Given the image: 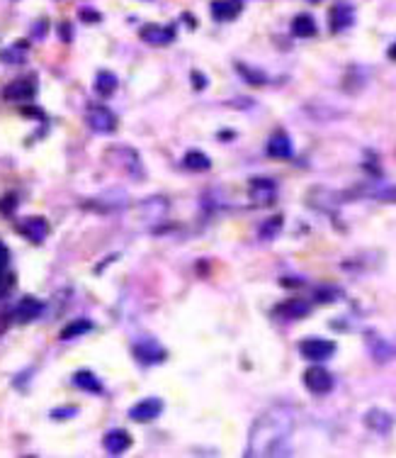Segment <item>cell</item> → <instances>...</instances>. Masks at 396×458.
I'll return each mask as SVG.
<instances>
[{
    "instance_id": "6da1fadb",
    "label": "cell",
    "mask_w": 396,
    "mask_h": 458,
    "mask_svg": "<svg viewBox=\"0 0 396 458\" xmlns=\"http://www.w3.org/2000/svg\"><path fill=\"white\" fill-rule=\"evenodd\" d=\"M294 424H297V409L289 405H273L260 412L248 434L246 456H289Z\"/></svg>"
},
{
    "instance_id": "7a4b0ae2",
    "label": "cell",
    "mask_w": 396,
    "mask_h": 458,
    "mask_svg": "<svg viewBox=\"0 0 396 458\" xmlns=\"http://www.w3.org/2000/svg\"><path fill=\"white\" fill-rule=\"evenodd\" d=\"M132 356H134V361L141 366H156L168 359V351H165L156 339H141V341H136L134 346H132Z\"/></svg>"
},
{
    "instance_id": "3957f363",
    "label": "cell",
    "mask_w": 396,
    "mask_h": 458,
    "mask_svg": "<svg viewBox=\"0 0 396 458\" xmlns=\"http://www.w3.org/2000/svg\"><path fill=\"white\" fill-rule=\"evenodd\" d=\"M85 122L98 135H112L117 130V114L107 105H90L88 114H85Z\"/></svg>"
},
{
    "instance_id": "277c9868",
    "label": "cell",
    "mask_w": 396,
    "mask_h": 458,
    "mask_svg": "<svg viewBox=\"0 0 396 458\" xmlns=\"http://www.w3.org/2000/svg\"><path fill=\"white\" fill-rule=\"evenodd\" d=\"M299 354L307 361H328L336 354V344H333L331 339L307 337L304 341H299Z\"/></svg>"
},
{
    "instance_id": "5b68a950",
    "label": "cell",
    "mask_w": 396,
    "mask_h": 458,
    "mask_svg": "<svg viewBox=\"0 0 396 458\" xmlns=\"http://www.w3.org/2000/svg\"><path fill=\"white\" fill-rule=\"evenodd\" d=\"M161 414H163V400L161 398H144L129 407V419H132V422H139V424L154 422V419H159Z\"/></svg>"
},
{
    "instance_id": "8992f818",
    "label": "cell",
    "mask_w": 396,
    "mask_h": 458,
    "mask_svg": "<svg viewBox=\"0 0 396 458\" xmlns=\"http://www.w3.org/2000/svg\"><path fill=\"white\" fill-rule=\"evenodd\" d=\"M304 385H307L309 393L326 395V393H331L333 390L336 380H333V375L328 373L326 368H321V366H312V368L304 371Z\"/></svg>"
},
{
    "instance_id": "52a82bcc",
    "label": "cell",
    "mask_w": 396,
    "mask_h": 458,
    "mask_svg": "<svg viewBox=\"0 0 396 458\" xmlns=\"http://www.w3.org/2000/svg\"><path fill=\"white\" fill-rule=\"evenodd\" d=\"M275 195H278V185L270 178H253L248 185V198L258 205H273Z\"/></svg>"
},
{
    "instance_id": "ba28073f",
    "label": "cell",
    "mask_w": 396,
    "mask_h": 458,
    "mask_svg": "<svg viewBox=\"0 0 396 458\" xmlns=\"http://www.w3.org/2000/svg\"><path fill=\"white\" fill-rule=\"evenodd\" d=\"M367 341V349H370L372 359L377 361V364H386V361H394L396 359V346L391 341H386L384 337H379V334H367L365 337Z\"/></svg>"
},
{
    "instance_id": "9c48e42d",
    "label": "cell",
    "mask_w": 396,
    "mask_h": 458,
    "mask_svg": "<svg viewBox=\"0 0 396 458\" xmlns=\"http://www.w3.org/2000/svg\"><path fill=\"white\" fill-rule=\"evenodd\" d=\"M328 25L331 32H345L348 27L355 25V8L350 3H336L328 12Z\"/></svg>"
},
{
    "instance_id": "30bf717a",
    "label": "cell",
    "mask_w": 396,
    "mask_h": 458,
    "mask_svg": "<svg viewBox=\"0 0 396 458\" xmlns=\"http://www.w3.org/2000/svg\"><path fill=\"white\" fill-rule=\"evenodd\" d=\"M37 95V83L35 78H20L12 80L6 90H3V98L10 100V103H30Z\"/></svg>"
},
{
    "instance_id": "8fae6325",
    "label": "cell",
    "mask_w": 396,
    "mask_h": 458,
    "mask_svg": "<svg viewBox=\"0 0 396 458\" xmlns=\"http://www.w3.org/2000/svg\"><path fill=\"white\" fill-rule=\"evenodd\" d=\"M309 312H312V303L304 298H289L273 309V314L280 319H302V317H307Z\"/></svg>"
},
{
    "instance_id": "7c38bea8",
    "label": "cell",
    "mask_w": 396,
    "mask_h": 458,
    "mask_svg": "<svg viewBox=\"0 0 396 458\" xmlns=\"http://www.w3.org/2000/svg\"><path fill=\"white\" fill-rule=\"evenodd\" d=\"M17 232H20L25 239L35 241V244H42L49 235V222L44 217H27L17 224Z\"/></svg>"
},
{
    "instance_id": "4fadbf2b",
    "label": "cell",
    "mask_w": 396,
    "mask_h": 458,
    "mask_svg": "<svg viewBox=\"0 0 396 458\" xmlns=\"http://www.w3.org/2000/svg\"><path fill=\"white\" fill-rule=\"evenodd\" d=\"M139 37L151 46H165V44H173L175 30L168 25H146L139 30Z\"/></svg>"
},
{
    "instance_id": "5bb4252c",
    "label": "cell",
    "mask_w": 396,
    "mask_h": 458,
    "mask_svg": "<svg viewBox=\"0 0 396 458\" xmlns=\"http://www.w3.org/2000/svg\"><path fill=\"white\" fill-rule=\"evenodd\" d=\"M102 443L109 456H122V453L132 446V436H129V432H124V429H112V432L105 434Z\"/></svg>"
},
{
    "instance_id": "9a60e30c",
    "label": "cell",
    "mask_w": 396,
    "mask_h": 458,
    "mask_svg": "<svg viewBox=\"0 0 396 458\" xmlns=\"http://www.w3.org/2000/svg\"><path fill=\"white\" fill-rule=\"evenodd\" d=\"M365 427L377 434H389L391 427H394V417H391L389 412H384V409L372 407L370 412L365 414Z\"/></svg>"
},
{
    "instance_id": "2e32d148",
    "label": "cell",
    "mask_w": 396,
    "mask_h": 458,
    "mask_svg": "<svg viewBox=\"0 0 396 458\" xmlns=\"http://www.w3.org/2000/svg\"><path fill=\"white\" fill-rule=\"evenodd\" d=\"M268 156L273 159H289L292 156V139L287 137V132H275L268 139Z\"/></svg>"
},
{
    "instance_id": "e0dca14e",
    "label": "cell",
    "mask_w": 396,
    "mask_h": 458,
    "mask_svg": "<svg viewBox=\"0 0 396 458\" xmlns=\"http://www.w3.org/2000/svg\"><path fill=\"white\" fill-rule=\"evenodd\" d=\"M241 15V3L236 0H214L212 3V17L217 22H231Z\"/></svg>"
},
{
    "instance_id": "ac0fdd59",
    "label": "cell",
    "mask_w": 396,
    "mask_h": 458,
    "mask_svg": "<svg viewBox=\"0 0 396 458\" xmlns=\"http://www.w3.org/2000/svg\"><path fill=\"white\" fill-rule=\"evenodd\" d=\"M42 312H44V303H42V300H37V298H25L15 307L17 322H32V319L42 317Z\"/></svg>"
},
{
    "instance_id": "d6986e66",
    "label": "cell",
    "mask_w": 396,
    "mask_h": 458,
    "mask_svg": "<svg viewBox=\"0 0 396 458\" xmlns=\"http://www.w3.org/2000/svg\"><path fill=\"white\" fill-rule=\"evenodd\" d=\"M15 285V278L10 273V251L0 244V298L8 295Z\"/></svg>"
},
{
    "instance_id": "ffe728a7",
    "label": "cell",
    "mask_w": 396,
    "mask_h": 458,
    "mask_svg": "<svg viewBox=\"0 0 396 458\" xmlns=\"http://www.w3.org/2000/svg\"><path fill=\"white\" fill-rule=\"evenodd\" d=\"M117 88H119V78L112 71H98V76H95V93L100 98H109V95H114Z\"/></svg>"
},
{
    "instance_id": "44dd1931",
    "label": "cell",
    "mask_w": 396,
    "mask_h": 458,
    "mask_svg": "<svg viewBox=\"0 0 396 458\" xmlns=\"http://www.w3.org/2000/svg\"><path fill=\"white\" fill-rule=\"evenodd\" d=\"M316 32H318V25H316V20H314L312 15H297L292 20V35L294 37H299V40H309V37H316Z\"/></svg>"
},
{
    "instance_id": "7402d4cb",
    "label": "cell",
    "mask_w": 396,
    "mask_h": 458,
    "mask_svg": "<svg viewBox=\"0 0 396 458\" xmlns=\"http://www.w3.org/2000/svg\"><path fill=\"white\" fill-rule=\"evenodd\" d=\"M73 385L80 390H85V393H93V395H100L105 390V385L100 383V378L93 373V371H78V373L73 375Z\"/></svg>"
},
{
    "instance_id": "603a6c76",
    "label": "cell",
    "mask_w": 396,
    "mask_h": 458,
    "mask_svg": "<svg viewBox=\"0 0 396 458\" xmlns=\"http://www.w3.org/2000/svg\"><path fill=\"white\" fill-rule=\"evenodd\" d=\"M88 332H93V322L90 319H73V322H69L64 329H61V341H73V339L78 337H85Z\"/></svg>"
},
{
    "instance_id": "cb8c5ba5",
    "label": "cell",
    "mask_w": 396,
    "mask_h": 458,
    "mask_svg": "<svg viewBox=\"0 0 396 458\" xmlns=\"http://www.w3.org/2000/svg\"><path fill=\"white\" fill-rule=\"evenodd\" d=\"M282 227H285L282 214H275V217H268L265 222L260 224V229H258V237H260L262 241H273L275 237L282 232Z\"/></svg>"
},
{
    "instance_id": "d4e9b609",
    "label": "cell",
    "mask_w": 396,
    "mask_h": 458,
    "mask_svg": "<svg viewBox=\"0 0 396 458\" xmlns=\"http://www.w3.org/2000/svg\"><path fill=\"white\" fill-rule=\"evenodd\" d=\"M30 49V44L27 42H15V44L10 46V49H3L0 51V61H6V64H22L25 61V51Z\"/></svg>"
},
{
    "instance_id": "484cf974",
    "label": "cell",
    "mask_w": 396,
    "mask_h": 458,
    "mask_svg": "<svg viewBox=\"0 0 396 458\" xmlns=\"http://www.w3.org/2000/svg\"><path fill=\"white\" fill-rule=\"evenodd\" d=\"M183 166L188 171H209L212 169V161H209V156L202 154V151H188L183 159Z\"/></svg>"
},
{
    "instance_id": "4316f807",
    "label": "cell",
    "mask_w": 396,
    "mask_h": 458,
    "mask_svg": "<svg viewBox=\"0 0 396 458\" xmlns=\"http://www.w3.org/2000/svg\"><path fill=\"white\" fill-rule=\"evenodd\" d=\"M236 71L243 76V78H246V83H248V85H265V83H268L265 74H260V71L251 69V66H248V64H241V61H238V64H236Z\"/></svg>"
},
{
    "instance_id": "83f0119b",
    "label": "cell",
    "mask_w": 396,
    "mask_h": 458,
    "mask_svg": "<svg viewBox=\"0 0 396 458\" xmlns=\"http://www.w3.org/2000/svg\"><path fill=\"white\" fill-rule=\"evenodd\" d=\"M80 409L75 407V405H71V407H56V409H51V419H56V422H61V419H71V417H75Z\"/></svg>"
},
{
    "instance_id": "f1b7e54d",
    "label": "cell",
    "mask_w": 396,
    "mask_h": 458,
    "mask_svg": "<svg viewBox=\"0 0 396 458\" xmlns=\"http://www.w3.org/2000/svg\"><path fill=\"white\" fill-rule=\"evenodd\" d=\"M15 207H17V195H6V198L0 200V212L3 214H12L15 212Z\"/></svg>"
},
{
    "instance_id": "f546056e",
    "label": "cell",
    "mask_w": 396,
    "mask_h": 458,
    "mask_svg": "<svg viewBox=\"0 0 396 458\" xmlns=\"http://www.w3.org/2000/svg\"><path fill=\"white\" fill-rule=\"evenodd\" d=\"M341 300V290H316V303H333Z\"/></svg>"
},
{
    "instance_id": "4dcf8cb0",
    "label": "cell",
    "mask_w": 396,
    "mask_h": 458,
    "mask_svg": "<svg viewBox=\"0 0 396 458\" xmlns=\"http://www.w3.org/2000/svg\"><path fill=\"white\" fill-rule=\"evenodd\" d=\"M192 80H195V88L197 90L207 88V76H199V71H192Z\"/></svg>"
},
{
    "instance_id": "1f68e13d",
    "label": "cell",
    "mask_w": 396,
    "mask_h": 458,
    "mask_svg": "<svg viewBox=\"0 0 396 458\" xmlns=\"http://www.w3.org/2000/svg\"><path fill=\"white\" fill-rule=\"evenodd\" d=\"M80 20H90V22H100V15L93 10H80Z\"/></svg>"
},
{
    "instance_id": "d6a6232c",
    "label": "cell",
    "mask_w": 396,
    "mask_h": 458,
    "mask_svg": "<svg viewBox=\"0 0 396 458\" xmlns=\"http://www.w3.org/2000/svg\"><path fill=\"white\" fill-rule=\"evenodd\" d=\"M59 35H61V40H64V42H69L71 37H73V32H71V25H69V22H64V25H61V32H59Z\"/></svg>"
},
{
    "instance_id": "836d02e7",
    "label": "cell",
    "mask_w": 396,
    "mask_h": 458,
    "mask_svg": "<svg viewBox=\"0 0 396 458\" xmlns=\"http://www.w3.org/2000/svg\"><path fill=\"white\" fill-rule=\"evenodd\" d=\"M37 25H39V27H35V35L37 37H42V35H44V30H49V22H37Z\"/></svg>"
},
{
    "instance_id": "e575fe53",
    "label": "cell",
    "mask_w": 396,
    "mask_h": 458,
    "mask_svg": "<svg viewBox=\"0 0 396 458\" xmlns=\"http://www.w3.org/2000/svg\"><path fill=\"white\" fill-rule=\"evenodd\" d=\"M386 56H389L391 61H396V44H391L389 49H386Z\"/></svg>"
},
{
    "instance_id": "d590c367",
    "label": "cell",
    "mask_w": 396,
    "mask_h": 458,
    "mask_svg": "<svg viewBox=\"0 0 396 458\" xmlns=\"http://www.w3.org/2000/svg\"><path fill=\"white\" fill-rule=\"evenodd\" d=\"M309 3H318V0H309Z\"/></svg>"
}]
</instances>
